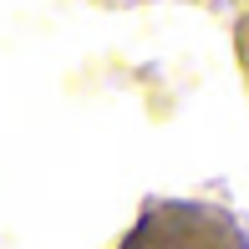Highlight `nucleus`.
Instances as JSON below:
<instances>
[{
    "label": "nucleus",
    "mask_w": 249,
    "mask_h": 249,
    "mask_svg": "<svg viewBox=\"0 0 249 249\" xmlns=\"http://www.w3.org/2000/svg\"><path fill=\"white\" fill-rule=\"evenodd\" d=\"M117 249H249V229L209 198H148Z\"/></svg>",
    "instance_id": "1"
},
{
    "label": "nucleus",
    "mask_w": 249,
    "mask_h": 249,
    "mask_svg": "<svg viewBox=\"0 0 249 249\" xmlns=\"http://www.w3.org/2000/svg\"><path fill=\"white\" fill-rule=\"evenodd\" d=\"M239 56H244V71H249V20L239 26Z\"/></svg>",
    "instance_id": "2"
}]
</instances>
